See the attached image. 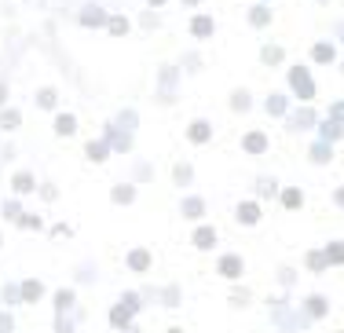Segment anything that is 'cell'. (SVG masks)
Segmentation results:
<instances>
[{
	"mask_svg": "<svg viewBox=\"0 0 344 333\" xmlns=\"http://www.w3.org/2000/svg\"><path fill=\"white\" fill-rule=\"evenodd\" d=\"M293 88L300 92V99H311V81L304 70H293Z\"/></svg>",
	"mask_w": 344,
	"mask_h": 333,
	"instance_id": "cell-1",
	"label": "cell"
},
{
	"mask_svg": "<svg viewBox=\"0 0 344 333\" xmlns=\"http://www.w3.org/2000/svg\"><path fill=\"white\" fill-rule=\"evenodd\" d=\"M220 271H224L227 279H238V275H242V260H238V256H227V260L220 264Z\"/></svg>",
	"mask_w": 344,
	"mask_h": 333,
	"instance_id": "cell-2",
	"label": "cell"
},
{
	"mask_svg": "<svg viewBox=\"0 0 344 333\" xmlns=\"http://www.w3.org/2000/svg\"><path fill=\"white\" fill-rule=\"evenodd\" d=\"M194 242H198L201 249H209L212 242H216V231H209V227H201V231H198V235H194Z\"/></svg>",
	"mask_w": 344,
	"mask_h": 333,
	"instance_id": "cell-3",
	"label": "cell"
},
{
	"mask_svg": "<svg viewBox=\"0 0 344 333\" xmlns=\"http://www.w3.org/2000/svg\"><path fill=\"white\" fill-rule=\"evenodd\" d=\"M205 136H209V125H205V121H194V125H191V140H194V143H201Z\"/></svg>",
	"mask_w": 344,
	"mask_h": 333,
	"instance_id": "cell-4",
	"label": "cell"
},
{
	"mask_svg": "<svg viewBox=\"0 0 344 333\" xmlns=\"http://www.w3.org/2000/svg\"><path fill=\"white\" fill-rule=\"evenodd\" d=\"M194 33H198V37H209V33H212V18H194Z\"/></svg>",
	"mask_w": 344,
	"mask_h": 333,
	"instance_id": "cell-5",
	"label": "cell"
},
{
	"mask_svg": "<svg viewBox=\"0 0 344 333\" xmlns=\"http://www.w3.org/2000/svg\"><path fill=\"white\" fill-rule=\"evenodd\" d=\"M315 59H319V62H330V59H333V44H319V48H315Z\"/></svg>",
	"mask_w": 344,
	"mask_h": 333,
	"instance_id": "cell-6",
	"label": "cell"
},
{
	"mask_svg": "<svg viewBox=\"0 0 344 333\" xmlns=\"http://www.w3.org/2000/svg\"><path fill=\"white\" fill-rule=\"evenodd\" d=\"M246 146H249L253 154H260V150L267 146V140H264V136H249V140H246Z\"/></svg>",
	"mask_w": 344,
	"mask_h": 333,
	"instance_id": "cell-7",
	"label": "cell"
},
{
	"mask_svg": "<svg viewBox=\"0 0 344 333\" xmlns=\"http://www.w3.org/2000/svg\"><path fill=\"white\" fill-rule=\"evenodd\" d=\"M22 297H26V300L41 297V282H26V285H22Z\"/></svg>",
	"mask_w": 344,
	"mask_h": 333,
	"instance_id": "cell-8",
	"label": "cell"
},
{
	"mask_svg": "<svg viewBox=\"0 0 344 333\" xmlns=\"http://www.w3.org/2000/svg\"><path fill=\"white\" fill-rule=\"evenodd\" d=\"M238 220H246V224H256V205H242Z\"/></svg>",
	"mask_w": 344,
	"mask_h": 333,
	"instance_id": "cell-9",
	"label": "cell"
},
{
	"mask_svg": "<svg viewBox=\"0 0 344 333\" xmlns=\"http://www.w3.org/2000/svg\"><path fill=\"white\" fill-rule=\"evenodd\" d=\"M55 128H59L62 136H70V132H73V117H59V121H55Z\"/></svg>",
	"mask_w": 344,
	"mask_h": 333,
	"instance_id": "cell-10",
	"label": "cell"
},
{
	"mask_svg": "<svg viewBox=\"0 0 344 333\" xmlns=\"http://www.w3.org/2000/svg\"><path fill=\"white\" fill-rule=\"evenodd\" d=\"M326 260L341 264V260H344V245H333V249H326Z\"/></svg>",
	"mask_w": 344,
	"mask_h": 333,
	"instance_id": "cell-11",
	"label": "cell"
},
{
	"mask_svg": "<svg viewBox=\"0 0 344 333\" xmlns=\"http://www.w3.org/2000/svg\"><path fill=\"white\" fill-rule=\"evenodd\" d=\"M15 190H33V180H30V176H18V180H15Z\"/></svg>",
	"mask_w": 344,
	"mask_h": 333,
	"instance_id": "cell-12",
	"label": "cell"
},
{
	"mask_svg": "<svg viewBox=\"0 0 344 333\" xmlns=\"http://www.w3.org/2000/svg\"><path fill=\"white\" fill-rule=\"evenodd\" d=\"M282 201L293 209V205H300V194H296V190H286V198H282Z\"/></svg>",
	"mask_w": 344,
	"mask_h": 333,
	"instance_id": "cell-13",
	"label": "cell"
},
{
	"mask_svg": "<svg viewBox=\"0 0 344 333\" xmlns=\"http://www.w3.org/2000/svg\"><path fill=\"white\" fill-rule=\"evenodd\" d=\"M253 22H256V26L267 22V11H264V7H253Z\"/></svg>",
	"mask_w": 344,
	"mask_h": 333,
	"instance_id": "cell-14",
	"label": "cell"
},
{
	"mask_svg": "<svg viewBox=\"0 0 344 333\" xmlns=\"http://www.w3.org/2000/svg\"><path fill=\"white\" fill-rule=\"evenodd\" d=\"M264 59H267V62H278V59H282V51H278V48H267Z\"/></svg>",
	"mask_w": 344,
	"mask_h": 333,
	"instance_id": "cell-15",
	"label": "cell"
},
{
	"mask_svg": "<svg viewBox=\"0 0 344 333\" xmlns=\"http://www.w3.org/2000/svg\"><path fill=\"white\" fill-rule=\"evenodd\" d=\"M132 267H139V271H143V267H147V253H136V256H132Z\"/></svg>",
	"mask_w": 344,
	"mask_h": 333,
	"instance_id": "cell-16",
	"label": "cell"
},
{
	"mask_svg": "<svg viewBox=\"0 0 344 333\" xmlns=\"http://www.w3.org/2000/svg\"><path fill=\"white\" fill-rule=\"evenodd\" d=\"M322 311H326V304H322L319 297H315V300H311V315H322Z\"/></svg>",
	"mask_w": 344,
	"mask_h": 333,
	"instance_id": "cell-17",
	"label": "cell"
},
{
	"mask_svg": "<svg viewBox=\"0 0 344 333\" xmlns=\"http://www.w3.org/2000/svg\"><path fill=\"white\" fill-rule=\"evenodd\" d=\"M337 201H344V190H341V194H337Z\"/></svg>",
	"mask_w": 344,
	"mask_h": 333,
	"instance_id": "cell-18",
	"label": "cell"
},
{
	"mask_svg": "<svg viewBox=\"0 0 344 333\" xmlns=\"http://www.w3.org/2000/svg\"><path fill=\"white\" fill-rule=\"evenodd\" d=\"M0 103H4V88H0Z\"/></svg>",
	"mask_w": 344,
	"mask_h": 333,
	"instance_id": "cell-19",
	"label": "cell"
},
{
	"mask_svg": "<svg viewBox=\"0 0 344 333\" xmlns=\"http://www.w3.org/2000/svg\"><path fill=\"white\" fill-rule=\"evenodd\" d=\"M150 4H161V0H150Z\"/></svg>",
	"mask_w": 344,
	"mask_h": 333,
	"instance_id": "cell-20",
	"label": "cell"
}]
</instances>
